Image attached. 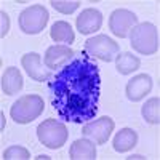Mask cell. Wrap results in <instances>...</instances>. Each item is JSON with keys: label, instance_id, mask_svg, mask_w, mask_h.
<instances>
[{"label": "cell", "instance_id": "cell-11", "mask_svg": "<svg viewBox=\"0 0 160 160\" xmlns=\"http://www.w3.org/2000/svg\"><path fill=\"white\" fill-rule=\"evenodd\" d=\"M152 90V78L148 74H139L127 83V98L130 101H141Z\"/></svg>", "mask_w": 160, "mask_h": 160}, {"label": "cell", "instance_id": "cell-17", "mask_svg": "<svg viewBox=\"0 0 160 160\" xmlns=\"http://www.w3.org/2000/svg\"><path fill=\"white\" fill-rule=\"evenodd\" d=\"M139 66H141L139 58L131 55L130 51H125V53H122V55H118L115 58V68L120 74H123V75H128L131 72H135Z\"/></svg>", "mask_w": 160, "mask_h": 160}, {"label": "cell", "instance_id": "cell-19", "mask_svg": "<svg viewBox=\"0 0 160 160\" xmlns=\"http://www.w3.org/2000/svg\"><path fill=\"white\" fill-rule=\"evenodd\" d=\"M50 3H51V7L55 8L56 11L62 13V15H71V13H74V11L78 8V5H80L78 0H74V2H61V0H51Z\"/></svg>", "mask_w": 160, "mask_h": 160}, {"label": "cell", "instance_id": "cell-14", "mask_svg": "<svg viewBox=\"0 0 160 160\" xmlns=\"http://www.w3.org/2000/svg\"><path fill=\"white\" fill-rule=\"evenodd\" d=\"M72 160H95L96 158V146L88 139H77L69 151Z\"/></svg>", "mask_w": 160, "mask_h": 160}, {"label": "cell", "instance_id": "cell-21", "mask_svg": "<svg viewBox=\"0 0 160 160\" xmlns=\"http://www.w3.org/2000/svg\"><path fill=\"white\" fill-rule=\"evenodd\" d=\"M0 16H2V38H3L8 32V28H10V19H8V15L5 11L0 13Z\"/></svg>", "mask_w": 160, "mask_h": 160}, {"label": "cell", "instance_id": "cell-13", "mask_svg": "<svg viewBox=\"0 0 160 160\" xmlns=\"http://www.w3.org/2000/svg\"><path fill=\"white\" fill-rule=\"evenodd\" d=\"M22 88V75L16 68H7L2 74V91L7 96H13Z\"/></svg>", "mask_w": 160, "mask_h": 160}, {"label": "cell", "instance_id": "cell-4", "mask_svg": "<svg viewBox=\"0 0 160 160\" xmlns=\"http://www.w3.org/2000/svg\"><path fill=\"white\" fill-rule=\"evenodd\" d=\"M68 128L56 122L55 118H47L37 127V138L48 149H59L68 141Z\"/></svg>", "mask_w": 160, "mask_h": 160}, {"label": "cell", "instance_id": "cell-18", "mask_svg": "<svg viewBox=\"0 0 160 160\" xmlns=\"http://www.w3.org/2000/svg\"><path fill=\"white\" fill-rule=\"evenodd\" d=\"M141 114L144 117V120L148 123H152V125H157L160 122V99L158 96L157 98H152L149 99L142 106L141 109Z\"/></svg>", "mask_w": 160, "mask_h": 160}, {"label": "cell", "instance_id": "cell-7", "mask_svg": "<svg viewBox=\"0 0 160 160\" xmlns=\"http://www.w3.org/2000/svg\"><path fill=\"white\" fill-rule=\"evenodd\" d=\"M138 18L135 13H131L130 10L125 8H120L112 11V15L109 18V29L114 35L120 37V38H125L130 35L131 29L136 26Z\"/></svg>", "mask_w": 160, "mask_h": 160}, {"label": "cell", "instance_id": "cell-22", "mask_svg": "<svg viewBox=\"0 0 160 160\" xmlns=\"http://www.w3.org/2000/svg\"><path fill=\"white\" fill-rule=\"evenodd\" d=\"M5 127V117H3V112H2V128Z\"/></svg>", "mask_w": 160, "mask_h": 160}, {"label": "cell", "instance_id": "cell-20", "mask_svg": "<svg viewBox=\"0 0 160 160\" xmlns=\"http://www.w3.org/2000/svg\"><path fill=\"white\" fill-rule=\"evenodd\" d=\"M31 155H29V151L21 148V146H13V148H8L5 152H3V160H13V158H22V160H28Z\"/></svg>", "mask_w": 160, "mask_h": 160}, {"label": "cell", "instance_id": "cell-5", "mask_svg": "<svg viewBox=\"0 0 160 160\" xmlns=\"http://www.w3.org/2000/svg\"><path fill=\"white\" fill-rule=\"evenodd\" d=\"M83 51L90 58H96L106 62H111L118 56V43L114 42L108 35H96L85 42Z\"/></svg>", "mask_w": 160, "mask_h": 160}, {"label": "cell", "instance_id": "cell-15", "mask_svg": "<svg viewBox=\"0 0 160 160\" xmlns=\"http://www.w3.org/2000/svg\"><path fill=\"white\" fill-rule=\"evenodd\" d=\"M136 142H138L136 131L131 130V128H123L115 135L112 144H114V149L117 152H128V151H131L133 148H135Z\"/></svg>", "mask_w": 160, "mask_h": 160}, {"label": "cell", "instance_id": "cell-8", "mask_svg": "<svg viewBox=\"0 0 160 160\" xmlns=\"http://www.w3.org/2000/svg\"><path fill=\"white\" fill-rule=\"evenodd\" d=\"M114 128H115V123L111 117H101V118L95 120V122L87 123L82 128V135L96 144H104L109 139Z\"/></svg>", "mask_w": 160, "mask_h": 160}, {"label": "cell", "instance_id": "cell-16", "mask_svg": "<svg viewBox=\"0 0 160 160\" xmlns=\"http://www.w3.org/2000/svg\"><path fill=\"white\" fill-rule=\"evenodd\" d=\"M50 37L55 40V42H59L61 45H66V47L71 45L75 38L71 24L66 22V21H56L53 24L51 29H50Z\"/></svg>", "mask_w": 160, "mask_h": 160}, {"label": "cell", "instance_id": "cell-9", "mask_svg": "<svg viewBox=\"0 0 160 160\" xmlns=\"http://www.w3.org/2000/svg\"><path fill=\"white\" fill-rule=\"evenodd\" d=\"M72 55H74V50H71L69 47H66V45H53V47H50L45 51V58H43L45 68L56 72L58 69H61L62 66L72 58Z\"/></svg>", "mask_w": 160, "mask_h": 160}, {"label": "cell", "instance_id": "cell-2", "mask_svg": "<svg viewBox=\"0 0 160 160\" xmlns=\"http://www.w3.org/2000/svg\"><path fill=\"white\" fill-rule=\"evenodd\" d=\"M131 48L141 55H154L158 50V31L152 22L136 24L130 32Z\"/></svg>", "mask_w": 160, "mask_h": 160}, {"label": "cell", "instance_id": "cell-6", "mask_svg": "<svg viewBox=\"0 0 160 160\" xmlns=\"http://www.w3.org/2000/svg\"><path fill=\"white\" fill-rule=\"evenodd\" d=\"M48 11L42 5H32L21 11L19 15V28L24 34H38L48 22Z\"/></svg>", "mask_w": 160, "mask_h": 160}, {"label": "cell", "instance_id": "cell-3", "mask_svg": "<svg viewBox=\"0 0 160 160\" xmlns=\"http://www.w3.org/2000/svg\"><path fill=\"white\" fill-rule=\"evenodd\" d=\"M43 109H45L43 99L38 95H26L21 96L11 106L10 115L16 123H29L42 114Z\"/></svg>", "mask_w": 160, "mask_h": 160}, {"label": "cell", "instance_id": "cell-12", "mask_svg": "<svg viewBox=\"0 0 160 160\" xmlns=\"http://www.w3.org/2000/svg\"><path fill=\"white\" fill-rule=\"evenodd\" d=\"M75 24H77V29L80 34H93L101 29L102 15L96 8H87L80 13Z\"/></svg>", "mask_w": 160, "mask_h": 160}, {"label": "cell", "instance_id": "cell-1", "mask_svg": "<svg viewBox=\"0 0 160 160\" xmlns=\"http://www.w3.org/2000/svg\"><path fill=\"white\" fill-rule=\"evenodd\" d=\"M99 85L98 64L85 51H74L48 82L53 109L66 122H88L98 112Z\"/></svg>", "mask_w": 160, "mask_h": 160}, {"label": "cell", "instance_id": "cell-10", "mask_svg": "<svg viewBox=\"0 0 160 160\" xmlns=\"http://www.w3.org/2000/svg\"><path fill=\"white\" fill-rule=\"evenodd\" d=\"M21 64L26 69L28 75L37 82H43V80L51 78V71L48 68L42 66V59H40L38 53H28L21 58Z\"/></svg>", "mask_w": 160, "mask_h": 160}]
</instances>
